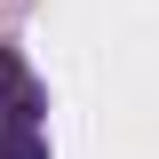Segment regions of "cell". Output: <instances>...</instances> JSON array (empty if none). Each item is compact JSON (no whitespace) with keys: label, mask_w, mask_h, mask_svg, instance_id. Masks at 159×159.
<instances>
[{"label":"cell","mask_w":159,"mask_h":159,"mask_svg":"<svg viewBox=\"0 0 159 159\" xmlns=\"http://www.w3.org/2000/svg\"><path fill=\"white\" fill-rule=\"evenodd\" d=\"M24 135H40V88L16 48H0V143H24Z\"/></svg>","instance_id":"1"},{"label":"cell","mask_w":159,"mask_h":159,"mask_svg":"<svg viewBox=\"0 0 159 159\" xmlns=\"http://www.w3.org/2000/svg\"><path fill=\"white\" fill-rule=\"evenodd\" d=\"M0 159H48V143H40V135H24V143H0Z\"/></svg>","instance_id":"2"}]
</instances>
